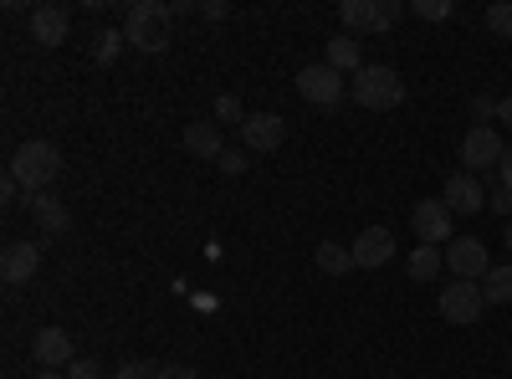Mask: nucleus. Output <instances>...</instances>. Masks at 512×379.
Listing matches in <instances>:
<instances>
[{"mask_svg":"<svg viewBox=\"0 0 512 379\" xmlns=\"http://www.w3.org/2000/svg\"><path fill=\"white\" fill-rule=\"evenodd\" d=\"M62 175V149L47 144V139H31L11 154V180L26 190V195H41V190H52Z\"/></svg>","mask_w":512,"mask_h":379,"instance_id":"f257e3e1","label":"nucleus"},{"mask_svg":"<svg viewBox=\"0 0 512 379\" xmlns=\"http://www.w3.org/2000/svg\"><path fill=\"white\" fill-rule=\"evenodd\" d=\"M349 88H354V103L369 108V113H390L405 103V82L395 67H379V62H364L354 77H349Z\"/></svg>","mask_w":512,"mask_h":379,"instance_id":"f03ea898","label":"nucleus"},{"mask_svg":"<svg viewBox=\"0 0 512 379\" xmlns=\"http://www.w3.org/2000/svg\"><path fill=\"white\" fill-rule=\"evenodd\" d=\"M169 21H175L169 6H159V0H139V6H128L123 36L134 41L139 52H164L169 47Z\"/></svg>","mask_w":512,"mask_h":379,"instance_id":"7ed1b4c3","label":"nucleus"},{"mask_svg":"<svg viewBox=\"0 0 512 379\" xmlns=\"http://www.w3.org/2000/svg\"><path fill=\"white\" fill-rule=\"evenodd\" d=\"M482 308H487L482 282H461V277H451V282L441 287V318H446L451 328H472V323L482 318Z\"/></svg>","mask_w":512,"mask_h":379,"instance_id":"20e7f679","label":"nucleus"},{"mask_svg":"<svg viewBox=\"0 0 512 379\" xmlns=\"http://www.w3.org/2000/svg\"><path fill=\"white\" fill-rule=\"evenodd\" d=\"M410 226H415V236H420L425 246H451V241H456V216H451L446 200H415Z\"/></svg>","mask_w":512,"mask_h":379,"instance_id":"39448f33","label":"nucleus"},{"mask_svg":"<svg viewBox=\"0 0 512 379\" xmlns=\"http://www.w3.org/2000/svg\"><path fill=\"white\" fill-rule=\"evenodd\" d=\"M344 88H349L344 72H333L328 62H313V67L297 72V93H303V103H313V108H338Z\"/></svg>","mask_w":512,"mask_h":379,"instance_id":"423d86ee","label":"nucleus"},{"mask_svg":"<svg viewBox=\"0 0 512 379\" xmlns=\"http://www.w3.org/2000/svg\"><path fill=\"white\" fill-rule=\"evenodd\" d=\"M502 154H507V144L497 139V129H472V134L461 139V164H466V175H487V170H497Z\"/></svg>","mask_w":512,"mask_h":379,"instance_id":"0eeeda50","label":"nucleus"},{"mask_svg":"<svg viewBox=\"0 0 512 379\" xmlns=\"http://www.w3.org/2000/svg\"><path fill=\"white\" fill-rule=\"evenodd\" d=\"M446 267H451V277H461V282H477V277L492 272L487 246H482L477 236H456V241L446 246Z\"/></svg>","mask_w":512,"mask_h":379,"instance_id":"6e6552de","label":"nucleus"},{"mask_svg":"<svg viewBox=\"0 0 512 379\" xmlns=\"http://www.w3.org/2000/svg\"><path fill=\"white\" fill-rule=\"evenodd\" d=\"M441 200L451 205V216H477V210H487V185H482V175L456 170V175L446 180V195H441Z\"/></svg>","mask_w":512,"mask_h":379,"instance_id":"1a4fd4ad","label":"nucleus"},{"mask_svg":"<svg viewBox=\"0 0 512 379\" xmlns=\"http://www.w3.org/2000/svg\"><path fill=\"white\" fill-rule=\"evenodd\" d=\"M282 139H287V118H277V113H251L241 123V144L251 154H272V149H282Z\"/></svg>","mask_w":512,"mask_h":379,"instance_id":"9d476101","label":"nucleus"},{"mask_svg":"<svg viewBox=\"0 0 512 379\" xmlns=\"http://www.w3.org/2000/svg\"><path fill=\"white\" fill-rule=\"evenodd\" d=\"M31 359L41 369H72V339H67V328H36Z\"/></svg>","mask_w":512,"mask_h":379,"instance_id":"9b49d317","label":"nucleus"},{"mask_svg":"<svg viewBox=\"0 0 512 379\" xmlns=\"http://www.w3.org/2000/svg\"><path fill=\"white\" fill-rule=\"evenodd\" d=\"M36 267H41V246H36V241H11L6 251H0V277H6L11 287L31 282Z\"/></svg>","mask_w":512,"mask_h":379,"instance_id":"f8f14e48","label":"nucleus"},{"mask_svg":"<svg viewBox=\"0 0 512 379\" xmlns=\"http://www.w3.org/2000/svg\"><path fill=\"white\" fill-rule=\"evenodd\" d=\"M349 251H354V267L374 272V267H384V262L395 257V236L384 231V226H369V231H359V241Z\"/></svg>","mask_w":512,"mask_h":379,"instance_id":"ddd939ff","label":"nucleus"},{"mask_svg":"<svg viewBox=\"0 0 512 379\" xmlns=\"http://www.w3.org/2000/svg\"><path fill=\"white\" fill-rule=\"evenodd\" d=\"M26 205H31V216H36L41 236H62V231L72 226V210H67V200H62V195H52V190L26 195Z\"/></svg>","mask_w":512,"mask_h":379,"instance_id":"4468645a","label":"nucleus"},{"mask_svg":"<svg viewBox=\"0 0 512 379\" xmlns=\"http://www.w3.org/2000/svg\"><path fill=\"white\" fill-rule=\"evenodd\" d=\"M31 41L36 47H62L67 41V11L62 6H36L31 11Z\"/></svg>","mask_w":512,"mask_h":379,"instance_id":"2eb2a0df","label":"nucleus"},{"mask_svg":"<svg viewBox=\"0 0 512 379\" xmlns=\"http://www.w3.org/2000/svg\"><path fill=\"white\" fill-rule=\"evenodd\" d=\"M185 149H190L195 159H221V154H226L216 123H185Z\"/></svg>","mask_w":512,"mask_h":379,"instance_id":"dca6fc26","label":"nucleus"},{"mask_svg":"<svg viewBox=\"0 0 512 379\" xmlns=\"http://www.w3.org/2000/svg\"><path fill=\"white\" fill-rule=\"evenodd\" d=\"M328 67L333 72H359L364 62H359V36H349V31H338V36H328Z\"/></svg>","mask_w":512,"mask_h":379,"instance_id":"f3484780","label":"nucleus"},{"mask_svg":"<svg viewBox=\"0 0 512 379\" xmlns=\"http://www.w3.org/2000/svg\"><path fill=\"white\" fill-rule=\"evenodd\" d=\"M318 272H328V277H344V272H354V251L349 246H338V241H318Z\"/></svg>","mask_w":512,"mask_h":379,"instance_id":"a211bd4d","label":"nucleus"},{"mask_svg":"<svg viewBox=\"0 0 512 379\" xmlns=\"http://www.w3.org/2000/svg\"><path fill=\"white\" fill-rule=\"evenodd\" d=\"M405 272H410V282H436L441 277V246H415Z\"/></svg>","mask_w":512,"mask_h":379,"instance_id":"6ab92c4d","label":"nucleus"},{"mask_svg":"<svg viewBox=\"0 0 512 379\" xmlns=\"http://www.w3.org/2000/svg\"><path fill=\"white\" fill-rule=\"evenodd\" d=\"M482 298H487V303H497V308H507V303H512V267H492V272L482 277Z\"/></svg>","mask_w":512,"mask_h":379,"instance_id":"aec40b11","label":"nucleus"},{"mask_svg":"<svg viewBox=\"0 0 512 379\" xmlns=\"http://www.w3.org/2000/svg\"><path fill=\"white\" fill-rule=\"evenodd\" d=\"M338 16H344L349 31H374V0H344Z\"/></svg>","mask_w":512,"mask_h":379,"instance_id":"412c9836","label":"nucleus"},{"mask_svg":"<svg viewBox=\"0 0 512 379\" xmlns=\"http://www.w3.org/2000/svg\"><path fill=\"white\" fill-rule=\"evenodd\" d=\"M216 118H221V123H236V129H241V123H246L251 113L241 108V98H231V93H221V98H216Z\"/></svg>","mask_w":512,"mask_h":379,"instance_id":"4be33fe9","label":"nucleus"},{"mask_svg":"<svg viewBox=\"0 0 512 379\" xmlns=\"http://www.w3.org/2000/svg\"><path fill=\"white\" fill-rule=\"evenodd\" d=\"M400 21V0H374V31H390Z\"/></svg>","mask_w":512,"mask_h":379,"instance_id":"5701e85b","label":"nucleus"},{"mask_svg":"<svg viewBox=\"0 0 512 379\" xmlns=\"http://www.w3.org/2000/svg\"><path fill=\"white\" fill-rule=\"evenodd\" d=\"M487 31H497V36H512V6H507V0L487 11Z\"/></svg>","mask_w":512,"mask_h":379,"instance_id":"b1692460","label":"nucleus"},{"mask_svg":"<svg viewBox=\"0 0 512 379\" xmlns=\"http://www.w3.org/2000/svg\"><path fill=\"white\" fill-rule=\"evenodd\" d=\"M415 16H425V21H446V16H451V0H415Z\"/></svg>","mask_w":512,"mask_h":379,"instance_id":"393cba45","label":"nucleus"},{"mask_svg":"<svg viewBox=\"0 0 512 379\" xmlns=\"http://www.w3.org/2000/svg\"><path fill=\"white\" fill-rule=\"evenodd\" d=\"M216 164H221L226 175H246V170H251V159H246V149H226V154H221Z\"/></svg>","mask_w":512,"mask_h":379,"instance_id":"a878e982","label":"nucleus"},{"mask_svg":"<svg viewBox=\"0 0 512 379\" xmlns=\"http://www.w3.org/2000/svg\"><path fill=\"white\" fill-rule=\"evenodd\" d=\"M472 118H477V129H492L487 118H497V98H487V93H482V98H472Z\"/></svg>","mask_w":512,"mask_h":379,"instance_id":"bb28decb","label":"nucleus"},{"mask_svg":"<svg viewBox=\"0 0 512 379\" xmlns=\"http://www.w3.org/2000/svg\"><path fill=\"white\" fill-rule=\"evenodd\" d=\"M149 379H200V369H190V364H159Z\"/></svg>","mask_w":512,"mask_h":379,"instance_id":"cd10ccee","label":"nucleus"},{"mask_svg":"<svg viewBox=\"0 0 512 379\" xmlns=\"http://www.w3.org/2000/svg\"><path fill=\"white\" fill-rule=\"evenodd\" d=\"M67 379H103V364L98 359H72V374Z\"/></svg>","mask_w":512,"mask_h":379,"instance_id":"c85d7f7f","label":"nucleus"},{"mask_svg":"<svg viewBox=\"0 0 512 379\" xmlns=\"http://www.w3.org/2000/svg\"><path fill=\"white\" fill-rule=\"evenodd\" d=\"M149 374H154V369H149V364H139V359H123V364L113 369V379H149Z\"/></svg>","mask_w":512,"mask_h":379,"instance_id":"c756f323","label":"nucleus"},{"mask_svg":"<svg viewBox=\"0 0 512 379\" xmlns=\"http://www.w3.org/2000/svg\"><path fill=\"white\" fill-rule=\"evenodd\" d=\"M487 210H502V216H512V185H497L487 195Z\"/></svg>","mask_w":512,"mask_h":379,"instance_id":"7c9ffc66","label":"nucleus"},{"mask_svg":"<svg viewBox=\"0 0 512 379\" xmlns=\"http://www.w3.org/2000/svg\"><path fill=\"white\" fill-rule=\"evenodd\" d=\"M98 41H103V47H98L103 57H118V47H123V41H128V36H123V31H103Z\"/></svg>","mask_w":512,"mask_h":379,"instance_id":"2f4dec72","label":"nucleus"},{"mask_svg":"<svg viewBox=\"0 0 512 379\" xmlns=\"http://www.w3.org/2000/svg\"><path fill=\"white\" fill-rule=\"evenodd\" d=\"M497 185H512V144H507V154H502V164H497Z\"/></svg>","mask_w":512,"mask_h":379,"instance_id":"473e14b6","label":"nucleus"},{"mask_svg":"<svg viewBox=\"0 0 512 379\" xmlns=\"http://www.w3.org/2000/svg\"><path fill=\"white\" fill-rule=\"evenodd\" d=\"M16 195H21V185L6 175V185H0V200H6V205H16Z\"/></svg>","mask_w":512,"mask_h":379,"instance_id":"72a5a7b5","label":"nucleus"},{"mask_svg":"<svg viewBox=\"0 0 512 379\" xmlns=\"http://www.w3.org/2000/svg\"><path fill=\"white\" fill-rule=\"evenodd\" d=\"M497 118H502V123H512V98H497Z\"/></svg>","mask_w":512,"mask_h":379,"instance_id":"f704fd0d","label":"nucleus"},{"mask_svg":"<svg viewBox=\"0 0 512 379\" xmlns=\"http://www.w3.org/2000/svg\"><path fill=\"white\" fill-rule=\"evenodd\" d=\"M31 379H67V374H62V369H36Z\"/></svg>","mask_w":512,"mask_h":379,"instance_id":"c9c22d12","label":"nucleus"},{"mask_svg":"<svg viewBox=\"0 0 512 379\" xmlns=\"http://www.w3.org/2000/svg\"><path fill=\"white\" fill-rule=\"evenodd\" d=\"M507 246H512V221H507Z\"/></svg>","mask_w":512,"mask_h":379,"instance_id":"e433bc0d","label":"nucleus"}]
</instances>
